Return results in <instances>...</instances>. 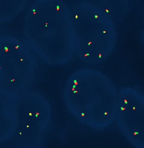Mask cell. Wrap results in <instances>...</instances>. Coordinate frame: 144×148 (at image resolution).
Wrapping results in <instances>:
<instances>
[{"label":"cell","mask_w":144,"mask_h":148,"mask_svg":"<svg viewBox=\"0 0 144 148\" xmlns=\"http://www.w3.org/2000/svg\"><path fill=\"white\" fill-rule=\"evenodd\" d=\"M34 101L18 108L17 128L12 140L18 148L39 147L50 126L52 116L50 106L43 100Z\"/></svg>","instance_id":"obj_2"},{"label":"cell","mask_w":144,"mask_h":148,"mask_svg":"<svg viewBox=\"0 0 144 148\" xmlns=\"http://www.w3.org/2000/svg\"><path fill=\"white\" fill-rule=\"evenodd\" d=\"M72 77L67 85L68 110L80 123L101 131L116 120L117 101L111 84L99 73L83 71Z\"/></svg>","instance_id":"obj_1"},{"label":"cell","mask_w":144,"mask_h":148,"mask_svg":"<svg viewBox=\"0 0 144 148\" xmlns=\"http://www.w3.org/2000/svg\"><path fill=\"white\" fill-rule=\"evenodd\" d=\"M116 120L123 136L131 145L144 148V109L143 98L130 89L122 90Z\"/></svg>","instance_id":"obj_3"}]
</instances>
